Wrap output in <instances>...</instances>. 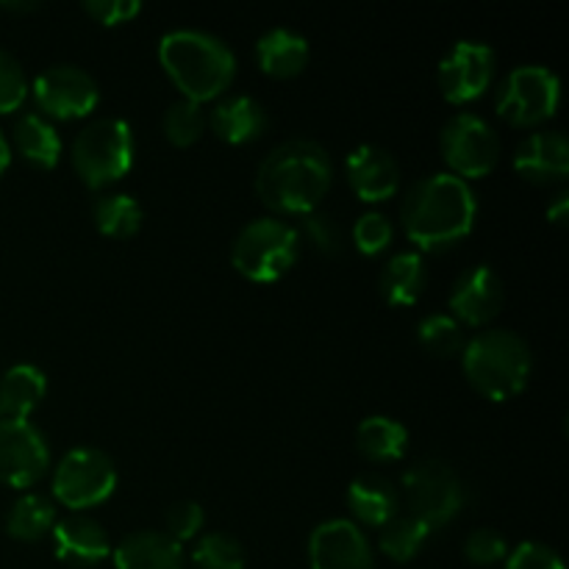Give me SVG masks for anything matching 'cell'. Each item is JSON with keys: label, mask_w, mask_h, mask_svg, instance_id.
Returning a JSON list of instances; mask_svg holds the SVG:
<instances>
[{"label": "cell", "mask_w": 569, "mask_h": 569, "mask_svg": "<svg viewBox=\"0 0 569 569\" xmlns=\"http://www.w3.org/2000/svg\"><path fill=\"white\" fill-rule=\"evenodd\" d=\"M478 214L476 192L467 181L437 172L406 192L400 206L403 231L422 253H445L472 233Z\"/></svg>", "instance_id": "obj_1"}, {"label": "cell", "mask_w": 569, "mask_h": 569, "mask_svg": "<svg viewBox=\"0 0 569 569\" xmlns=\"http://www.w3.org/2000/svg\"><path fill=\"white\" fill-rule=\"evenodd\" d=\"M333 181L331 156L315 139H287L256 172V192L270 211L306 217L320 209Z\"/></svg>", "instance_id": "obj_2"}, {"label": "cell", "mask_w": 569, "mask_h": 569, "mask_svg": "<svg viewBox=\"0 0 569 569\" xmlns=\"http://www.w3.org/2000/svg\"><path fill=\"white\" fill-rule=\"evenodd\" d=\"M159 61L183 100L209 103L220 98L237 78V56L222 39L206 31H172L161 37Z\"/></svg>", "instance_id": "obj_3"}, {"label": "cell", "mask_w": 569, "mask_h": 569, "mask_svg": "<svg viewBox=\"0 0 569 569\" xmlns=\"http://www.w3.org/2000/svg\"><path fill=\"white\" fill-rule=\"evenodd\" d=\"M467 381L487 400L506 403L526 389L533 356L526 339L515 331H483L461 350Z\"/></svg>", "instance_id": "obj_4"}, {"label": "cell", "mask_w": 569, "mask_h": 569, "mask_svg": "<svg viewBox=\"0 0 569 569\" xmlns=\"http://www.w3.org/2000/svg\"><path fill=\"white\" fill-rule=\"evenodd\" d=\"M300 256L298 228L289 222L264 217L239 231L231 248V264L239 276L253 283H276L287 276Z\"/></svg>", "instance_id": "obj_5"}, {"label": "cell", "mask_w": 569, "mask_h": 569, "mask_svg": "<svg viewBox=\"0 0 569 569\" xmlns=\"http://www.w3.org/2000/svg\"><path fill=\"white\" fill-rule=\"evenodd\" d=\"M133 131L120 117H103L83 128L72 142V167L89 189H103L128 176L133 164Z\"/></svg>", "instance_id": "obj_6"}, {"label": "cell", "mask_w": 569, "mask_h": 569, "mask_svg": "<svg viewBox=\"0 0 569 569\" xmlns=\"http://www.w3.org/2000/svg\"><path fill=\"white\" fill-rule=\"evenodd\" d=\"M406 503L411 517L433 528H445L465 506V483L450 465L439 459L417 461L403 476Z\"/></svg>", "instance_id": "obj_7"}, {"label": "cell", "mask_w": 569, "mask_h": 569, "mask_svg": "<svg viewBox=\"0 0 569 569\" xmlns=\"http://www.w3.org/2000/svg\"><path fill=\"white\" fill-rule=\"evenodd\" d=\"M117 489V467L103 450L76 448L64 453L53 476V498L72 511L106 503Z\"/></svg>", "instance_id": "obj_8"}, {"label": "cell", "mask_w": 569, "mask_h": 569, "mask_svg": "<svg viewBox=\"0 0 569 569\" xmlns=\"http://www.w3.org/2000/svg\"><path fill=\"white\" fill-rule=\"evenodd\" d=\"M559 100V78L548 67H517L498 89V114L515 128H533L556 114Z\"/></svg>", "instance_id": "obj_9"}, {"label": "cell", "mask_w": 569, "mask_h": 569, "mask_svg": "<svg viewBox=\"0 0 569 569\" xmlns=\"http://www.w3.org/2000/svg\"><path fill=\"white\" fill-rule=\"evenodd\" d=\"M442 159L450 167V176L487 178L498 167L500 139L495 128L478 114H456L442 128Z\"/></svg>", "instance_id": "obj_10"}, {"label": "cell", "mask_w": 569, "mask_h": 569, "mask_svg": "<svg viewBox=\"0 0 569 569\" xmlns=\"http://www.w3.org/2000/svg\"><path fill=\"white\" fill-rule=\"evenodd\" d=\"M39 111L53 120H81L100 103V89L89 72L72 64H56L37 76L31 87Z\"/></svg>", "instance_id": "obj_11"}, {"label": "cell", "mask_w": 569, "mask_h": 569, "mask_svg": "<svg viewBox=\"0 0 569 569\" xmlns=\"http://www.w3.org/2000/svg\"><path fill=\"white\" fill-rule=\"evenodd\" d=\"M50 467V448L44 433L28 420H0V483L28 489Z\"/></svg>", "instance_id": "obj_12"}, {"label": "cell", "mask_w": 569, "mask_h": 569, "mask_svg": "<svg viewBox=\"0 0 569 569\" xmlns=\"http://www.w3.org/2000/svg\"><path fill=\"white\" fill-rule=\"evenodd\" d=\"M495 67H498V56L489 44L470 42V39L456 42L437 70L445 100L456 106L478 100L492 87Z\"/></svg>", "instance_id": "obj_13"}, {"label": "cell", "mask_w": 569, "mask_h": 569, "mask_svg": "<svg viewBox=\"0 0 569 569\" xmlns=\"http://www.w3.org/2000/svg\"><path fill=\"white\" fill-rule=\"evenodd\" d=\"M503 303V278H500L489 264H476L467 272H461L448 300L450 311H453L450 317H453L459 326L470 328L489 326V322L500 315Z\"/></svg>", "instance_id": "obj_14"}, {"label": "cell", "mask_w": 569, "mask_h": 569, "mask_svg": "<svg viewBox=\"0 0 569 569\" xmlns=\"http://www.w3.org/2000/svg\"><path fill=\"white\" fill-rule=\"evenodd\" d=\"M311 569H372V548L350 520H328L311 531Z\"/></svg>", "instance_id": "obj_15"}, {"label": "cell", "mask_w": 569, "mask_h": 569, "mask_svg": "<svg viewBox=\"0 0 569 569\" xmlns=\"http://www.w3.org/2000/svg\"><path fill=\"white\" fill-rule=\"evenodd\" d=\"M348 181L350 189L365 203H383L395 198L400 187V167L389 150L378 144H359L348 156Z\"/></svg>", "instance_id": "obj_16"}, {"label": "cell", "mask_w": 569, "mask_h": 569, "mask_svg": "<svg viewBox=\"0 0 569 569\" xmlns=\"http://www.w3.org/2000/svg\"><path fill=\"white\" fill-rule=\"evenodd\" d=\"M56 559L72 567H94L111 556V542L106 528L87 515H70L56 520L53 531Z\"/></svg>", "instance_id": "obj_17"}, {"label": "cell", "mask_w": 569, "mask_h": 569, "mask_svg": "<svg viewBox=\"0 0 569 569\" xmlns=\"http://www.w3.org/2000/svg\"><path fill=\"white\" fill-rule=\"evenodd\" d=\"M515 170L531 183H559L569 172V142L559 131L531 133L515 153Z\"/></svg>", "instance_id": "obj_18"}, {"label": "cell", "mask_w": 569, "mask_h": 569, "mask_svg": "<svg viewBox=\"0 0 569 569\" xmlns=\"http://www.w3.org/2000/svg\"><path fill=\"white\" fill-rule=\"evenodd\" d=\"M117 569H183V548L161 531H137L111 550Z\"/></svg>", "instance_id": "obj_19"}, {"label": "cell", "mask_w": 569, "mask_h": 569, "mask_svg": "<svg viewBox=\"0 0 569 569\" xmlns=\"http://www.w3.org/2000/svg\"><path fill=\"white\" fill-rule=\"evenodd\" d=\"M209 126L228 144H250L267 131V111L248 94H231L211 109Z\"/></svg>", "instance_id": "obj_20"}, {"label": "cell", "mask_w": 569, "mask_h": 569, "mask_svg": "<svg viewBox=\"0 0 569 569\" xmlns=\"http://www.w3.org/2000/svg\"><path fill=\"white\" fill-rule=\"evenodd\" d=\"M428 283V270L426 259L417 250H403V253H395L392 259L383 264L381 278H378V289H381V298L387 300L395 309H406V306H415L422 298Z\"/></svg>", "instance_id": "obj_21"}, {"label": "cell", "mask_w": 569, "mask_h": 569, "mask_svg": "<svg viewBox=\"0 0 569 569\" xmlns=\"http://www.w3.org/2000/svg\"><path fill=\"white\" fill-rule=\"evenodd\" d=\"M256 59L264 76L287 81L300 76L309 64V42L289 28H272L256 42Z\"/></svg>", "instance_id": "obj_22"}, {"label": "cell", "mask_w": 569, "mask_h": 569, "mask_svg": "<svg viewBox=\"0 0 569 569\" xmlns=\"http://www.w3.org/2000/svg\"><path fill=\"white\" fill-rule=\"evenodd\" d=\"M398 492L392 483L376 472H365L348 487V509L361 526L383 528L392 517H398Z\"/></svg>", "instance_id": "obj_23"}, {"label": "cell", "mask_w": 569, "mask_h": 569, "mask_svg": "<svg viewBox=\"0 0 569 569\" xmlns=\"http://www.w3.org/2000/svg\"><path fill=\"white\" fill-rule=\"evenodd\" d=\"M48 378L33 365H14L0 376V420H28L44 400Z\"/></svg>", "instance_id": "obj_24"}, {"label": "cell", "mask_w": 569, "mask_h": 569, "mask_svg": "<svg viewBox=\"0 0 569 569\" xmlns=\"http://www.w3.org/2000/svg\"><path fill=\"white\" fill-rule=\"evenodd\" d=\"M356 448L365 459L387 465V461H400L409 450V431L403 422L392 417H367L356 431Z\"/></svg>", "instance_id": "obj_25"}, {"label": "cell", "mask_w": 569, "mask_h": 569, "mask_svg": "<svg viewBox=\"0 0 569 569\" xmlns=\"http://www.w3.org/2000/svg\"><path fill=\"white\" fill-rule=\"evenodd\" d=\"M14 148L39 170H53L61 159V139L42 114H22L14 126Z\"/></svg>", "instance_id": "obj_26"}, {"label": "cell", "mask_w": 569, "mask_h": 569, "mask_svg": "<svg viewBox=\"0 0 569 569\" xmlns=\"http://www.w3.org/2000/svg\"><path fill=\"white\" fill-rule=\"evenodd\" d=\"M56 506L44 495H22L6 515V533L17 542H39L56 526Z\"/></svg>", "instance_id": "obj_27"}, {"label": "cell", "mask_w": 569, "mask_h": 569, "mask_svg": "<svg viewBox=\"0 0 569 569\" xmlns=\"http://www.w3.org/2000/svg\"><path fill=\"white\" fill-rule=\"evenodd\" d=\"M92 220L103 237L128 239L142 228V206L131 194H103L94 200Z\"/></svg>", "instance_id": "obj_28"}, {"label": "cell", "mask_w": 569, "mask_h": 569, "mask_svg": "<svg viewBox=\"0 0 569 569\" xmlns=\"http://www.w3.org/2000/svg\"><path fill=\"white\" fill-rule=\"evenodd\" d=\"M428 537H431V531H428V526H422L417 517L398 515L381 528L378 545H381L383 556H389L392 561H400V565H403V561H411L420 556Z\"/></svg>", "instance_id": "obj_29"}, {"label": "cell", "mask_w": 569, "mask_h": 569, "mask_svg": "<svg viewBox=\"0 0 569 569\" xmlns=\"http://www.w3.org/2000/svg\"><path fill=\"white\" fill-rule=\"evenodd\" d=\"M417 339L422 350H428L437 359H453L465 350V328L450 315H428L417 326Z\"/></svg>", "instance_id": "obj_30"}, {"label": "cell", "mask_w": 569, "mask_h": 569, "mask_svg": "<svg viewBox=\"0 0 569 569\" xmlns=\"http://www.w3.org/2000/svg\"><path fill=\"white\" fill-rule=\"evenodd\" d=\"M206 126H209V117H206L203 106L192 103V100L181 98L164 111V137L176 148H192L194 142H200Z\"/></svg>", "instance_id": "obj_31"}, {"label": "cell", "mask_w": 569, "mask_h": 569, "mask_svg": "<svg viewBox=\"0 0 569 569\" xmlns=\"http://www.w3.org/2000/svg\"><path fill=\"white\" fill-rule=\"evenodd\" d=\"M198 569H244V548L228 533H206L192 550Z\"/></svg>", "instance_id": "obj_32"}, {"label": "cell", "mask_w": 569, "mask_h": 569, "mask_svg": "<svg viewBox=\"0 0 569 569\" xmlns=\"http://www.w3.org/2000/svg\"><path fill=\"white\" fill-rule=\"evenodd\" d=\"M392 239L395 228L389 222V217L381 214V211H367V214H361L356 220L353 242L361 256H381L392 244Z\"/></svg>", "instance_id": "obj_33"}, {"label": "cell", "mask_w": 569, "mask_h": 569, "mask_svg": "<svg viewBox=\"0 0 569 569\" xmlns=\"http://www.w3.org/2000/svg\"><path fill=\"white\" fill-rule=\"evenodd\" d=\"M28 78L20 61L0 48V114H11L28 98Z\"/></svg>", "instance_id": "obj_34"}, {"label": "cell", "mask_w": 569, "mask_h": 569, "mask_svg": "<svg viewBox=\"0 0 569 569\" xmlns=\"http://www.w3.org/2000/svg\"><path fill=\"white\" fill-rule=\"evenodd\" d=\"M298 237H303L322 256H337L342 250V231H339V226L331 217L320 214V211L300 217Z\"/></svg>", "instance_id": "obj_35"}, {"label": "cell", "mask_w": 569, "mask_h": 569, "mask_svg": "<svg viewBox=\"0 0 569 569\" xmlns=\"http://www.w3.org/2000/svg\"><path fill=\"white\" fill-rule=\"evenodd\" d=\"M465 556L470 565L492 567V565H500V561H506V556H509V545H506V539L500 537L495 528H478V531H472L470 537H467Z\"/></svg>", "instance_id": "obj_36"}, {"label": "cell", "mask_w": 569, "mask_h": 569, "mask_svg": "<svg viewBox=\"0 0 569 569\" xmlns=\"http://www.w3.org/2000/svg\"><path fill=\"white\" fill-rule=\"evenodd\" d=\"M203 520V509L194 500H183V503L170 506V511H167V537L176 539L178 545L189 542V539H194L200 533Z\"/></svg>", "instance_id": "obj_37"}, {"label": "cell", "mask_w": 569, "mask_h": 569, "mask_svg": "<svg viewBox=\"0 0 569 569\" xmlns=\"http://www.w3.org/2000/svg\"><path fill=\"white\" fill-rule=\"evenodd\" d=\"M506 569H565V561L548 545L526 542L506 556Z\"/></svg>", "instance_id": "obj_38"}, {"label": "cell", "mask_w": 569, "mask_h": 569, "mask_svg": "<svg viewBox=\"0 0 569 569\" xmlns=\"http://www.w3.org/2000/svg\"><path fill=\"white\" fill-rule=\"evenodd\" d=\"M83 11L92 17L100 26H122V22H131L133 17L142 11V3L137 0H87L83 3Z\"/></svg>", "instance_id": "obj_39"}, {"label": "cell", "mask_w": 569, "mask_h": 569, "mask_svg": "<svg viewBox=\"0 0 569 569\" xmlns=\"http://www.w3.org/2000/svg\"><path fill=\"white\" fill-rule=\"evenodd\" d=\"M567 217H569V198L567 194H559V198L548 206V220L553 222V226H567Z\"/></svg>", "instance_id": "obj_40"}, {"label": "cell", "mask_w": 569, "mask_h": 569, "mask_svg": "<svg viewBox=\"0 0 569 569\" xmlns=\"http://www.w3.org/2000/svg\"><path fill=\"white\" fill-rule=\"evenodd\" d=\"M9 164H11V148H9V142H6L3 133H0V176L9 170Z\"/></svg>", "instance_id": "obj_41"}, {"label": "cell", "mask_w": 569, "mask_h": 569, "mask_svg": "<svg viewBox=\"0 0 569 569\" xmlns=\"http://www.w3.org/2000/svg\"><path fill=\"white\" fill-rule=\"evenodd\" d=\"M0 9H6V11H33V9H37V3H0Z\"/></svg>", "instance_id": "obj_42"}]
</instances>
